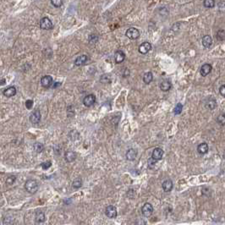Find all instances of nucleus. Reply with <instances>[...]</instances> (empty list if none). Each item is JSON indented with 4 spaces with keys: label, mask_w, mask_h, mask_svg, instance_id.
<instances>
[{
    "label": "nucleus",
    "mask_w": 225,
    "mask_h": 225,
    "mask_svg": "<svg viewBox=\"0 0 225 225\" xmlns=\"http://www.w3.org/2000/svg\"><path fill=\"white\" fill-rule=\"evenodd\" d=\"M97 39H98L97 36L91 35V36H90L89 41H90V42H91V43H95L96 41H97Z\"/></svg>",
    "instance_id": "obj_32"
},
{
    "label": "nucleus",
    "mask_w": 225,
    "mask_h": 225,
    "mask_svg": "<svg viewBox=\"0 0 225 225\" xmlns=\"http://www.w3.org/2000/svg\"><path fill=\"white\" fill-rule=\"evenodd\" d=\"M114 59H115L116 64H121L122 62H124V60L125 59V54H124L123 51L118 50L114 54Z\"/></svg>",
    "instance_id": "obj_12"
},
{
    "label": "nucleus",
    "mask_w": 225,
    "mask_h": 225,
    "mask_svg": "<svg viewBox=\"0 0 225 225\" xmlns=\"http://www.w3.org/2000/svg\"><path fill=\"white\" fill-rule=\"evenodd\" d=\"M217 122L221 125H225V113H221L217 118Z\"/></svg>",
    "instance_id": "obj_27"
},
{
    "label": "nucleus",
    "mask_w": 225,
    "mask_h": 225,
    "mask_svg": "<svg viewBox=\"0 0 225 225\" xmlns=\"http://www.w3.org/2000/svg\"><path fill=\"white\" fill-rule=\"evenodd\" d=\"M173 184L169 179L163 181V184H162V187H163V189L164 190V192H170L173 189Z\"/></svg>",
    "instance_id": "obj_15"
},
{
    "label": "nucleus",
    "mask_w": 225,
    "mask_h": 225,
    "mask_svg": "<svg viewBox=\"0 0 225 225\" xmlns=\"http://www.w3.org/2000/svg\"><path fill=\"white\" fill-rule=\"evenodd\" d=\"M163 154H164V152H163V150L162 149V148L159 147H157L155 148L153 150V152H152V159L155 161V162H157V161H159L163 158Z\"/></svg>",
    "instance_id": "obj_5"
},
{
    "label": "nucleus",
    "mask_w": 225,
    "mask_h": 225,
    "mask_svg": "<svg viewBox=\"0 0 225 225\" xmlns=\"http://www.w3.org/2000/svg\"><path fill=\"white\" fill-rule=\"evenodd\" d=\"M136 157H137V152H136L135 149L131 148V149H129L126 152V158L129 161H134L136 159Z\"/></svg>",
    "instance_id": "obj_18"
},
{
    "label": "nucleus",
    "mask_w": 225,
    "mask_h": 225,
    "mask_svg": "<svg viewBox=\"0 0 225 225\" xmlns=\"http://www.w3.org/2000/svg\"><path fill=\"white\" fill-rule=\"evenodd\" d=\"M125 35L128 38H130L131 40H136L139 36H140V31L139 30H137L136 28L134 27H130L129 29L126 30Z\"/></svg>",
    "instance_id": "obj_2"
},
{
    "label": "nucleus",
    "mask_w": 225,
    "mask_h": 225,
    "mask_svg": "<svg viewBox=\"0 0 225 225\" xmlns=\"http://www.w3.org/2000/svg\"><path fill=\"white\" fill-rule=\"evenodd\" d=\"M33 101L32 100H26L25 102V107L27 109H31V107H33Z\"/></svg>",
    "instance_id": "obj_31"
},
{
    "label": "nucleus",
    "mask_w": 225,
    "mask_h": 225,
    "mask_svg": "<svg viewBox=\"0 0 225 225\" xmlns=\"http://www.w3.org/2000/svg\"><path fill=\"white\" fill-rule=\"evenodd\" d=\"M53 80L51 75H45L41 79V85L44 88H49L53 85Z\"/></svg>",
    "instance_id": "obj_7"
},
{
    "label": "nucleus",
    "mask_w": 225,
    "mask_h": 225,
    "mask_svg": "<svg viewBox=\"0 0 225 225\" xmlns=\"http://www.w3.org/2000/svg\"><path fill=\"white\" fill-rule=\"evenodd\" d=\"M205 106L207 108L210 109V110H213L216 106H217V102H216V100L214 98H208L205 103Z\"/></svg>",
    "instance_id": "obj_20"
},
{
    "label": "nucleus",
    "mask_w": 225,
    "mask_h": 225,
    "mask_svg": "<svg viewBox=\"0 0 225 225\" xmlns=\"http://www.w3.org/2000/svg\"><path fill=\"white\" fill-rule=\"evenodd\" d=\"M105 214L107 218H114L117 217V208L114 207V206H107L106 207V210H105Z\"/></svg>",
    "instance_id": "obj_6"
},
{
    "label": "nucleus",
    "mask_w": 225,
    "mask_h": 225,
    "mask_svg": "<svg viewBox=\"0 0 225 225\" xmlns=\"http://www.w3.org/2000/svg\"><path fill=\"white\" fill-rule=\"evenodd\" d=\"M212 70H213V67L212 65H209V64H205L203 65L201 67V70H200V73L202 76H207V75H209L211 72H212Z\"/></svg>",
    "instance_id": "obj_11"
},
{
    "label": "nucleus",
    "mask_w": 225,
    "mask_h": 225,
    "mask_svg": "<svg viewBox=\"0 0 225 225\" xmlns=\"http://www.w3.org/2000/svg\"><path fill=\"white\" fill-rule=\"evenodd\" d=\"M172 84L171 82L168 81V80H164L163 81L161 84H160V89L163 91H169L170 88H171Z\"/></svg>",
    "instance_id": "obj_19"
},
{
    "label": "nucleus",
    "mask_w": 225,
    "mask_h": 225,
    "mask_svg": "<svg viewBox=\"0 0 225 225\" xmlns=\"http://www.w3.org/2000/svg\"><path fill=\"white\" fill-rule=\"evenodd\" d=\"M35 218L36 223H43L45 221V214L41 211H38L36 213Z\"/></svg>",
    "instance_id": "obj_23"
},
{
    "label": "nucleus",
    "mask_w": 225,
    "mask_h": 225,
    "mask_svg": "<svg viewBox=\"0 0 225 225\" xmlns=\"http://www.w3.org/2000/svg\"><path fill=\"white\" fill-rule=\"evenodd\" d=\"M72 186L74 187V188H75V189H78V188H81V186H82V180L81 179H75L74 181H73V183H72Z\"/></svg>",
    "instance_id": "obj_25"
},
{
    "label": "nucleus",
    "mask_w": 225,
    "mask_h": 225,
    "mask_svg": "<svg viewBox=\"0 0 225 225\" xmlns=\"http://www.w3.org/2000/svg\"><path fill=\"white\" fill-rule=\"evenodd\" d=\"M5 83H6V80H5V79H3V80H1V81H0V85H1V86L4 85Z\"/></svg>",
    "instance_id": "obj_35"
},
{
    "label": "nucleus",
    "mask_w": 225,
    "mask_h": 225,
    "mask_svg": "<svg viewBox=\"0 0 225 225\" xmlns=\"http://www.w3.org/2000/svg\"><path fill=\"white\" fill-rule=\"evenodd\" d=\"M3 93L6 97H12L16 95V89L15 86H9V87L6 88L5 90H4Z\"/></svg>",
    "instance_id": "obj_14"
},
{
    "label": "nucleus",
    "mask_w": 225,
    "mask_h": 225,
    "mask_svg": "<svg viewBox=\"0 0 225 225\" xmlns=\"http://www.w3.org/2000/svg\"><path fill=\"white\" fill-rule=\"evenodd\" d=\"M182 110H183V105L181 103H178L177 105L174 107V108H173V113L175 115H179V114L181 113Z\"/></svg>",
    "instance_id": "obj_24"
},
{
    "label": "nucleus",
    "mask_w": 225,
    "mask_h": 225,
    "mask_svg": "<svg viewBox=\"0 0 225 225\" xmlns=\"http://www.w3.org/2000/svg\"><path fill=\"white\" fill-rule=\"evenodd\" d=\"M152 49V45L150 42L148 41H144L143 43H142L139 46V53H141L142 54H146L150 50Z\"/></svg>",
    "instance_id": "obj_10"
},
{
    "label": "nucleus",
    "mask_w": 225,
    "mask_h": 225,
    "mask_svg": "<svg viewBox=\"0 0 225 225\" xmlns=\"http://www.w3.org/2000/svg\"><path fill=\"white\" fill-rule=\"evenodd\" d=\"M40 27H41L42 30H48L53 29V25L51 20L49 18L47 17H43L40 20Z\"/></svg>",
    "instance_id": "obj_3"
},
{
    "label": "nucleus",
    "mask_w": 225,
    "mask_h": 225,
    "mask_svg": "<svg viewBox=\"0 0 225 225\" xmlns=\"http://www.w3.org/2000/svg\"><path fill=\"white\" fill-rule=\"evenodd\" d=\"M208 145H207V143H201L199 146H198V147H197V152H199L201 155H203V154H206L208 152Z\"/></svg>",
    "instance_id": "obj_21"
},
{
    "label": "nucleus",
    "mask_w": 225,
    "mask_h": 225,
    "mask_svg": "<svg viewBox=\"0 0 225 225\" xmlns=\"http://www.w3.org/2000/svg\"><path fill=\"white\" fill-rule=\"evenodd\" d=\"M88 60V57L86 55H81L79 57H77L75 60V65L76 66H81V65H85Z\"/></svg>",
    "instance_id": "obj_16"
},
{
    "label": "nucleus",
    "mask_w": 225,
    "mask_h": 225,
    "mask_svg": "<svg viewBox=\"0 0 225 225\" xmlns=\"http://www.w3.org/2000/svg\"><path fill=\"white\" fill-rule=\"evenodd\" d=\"M25 189L30 194H34L38 190V184L34 179H28L25 184Z\"/></svg>",
    "instance_id": "obj_1"
},
{
    "label": "nucleus",
    "mask_w": 225,
    "mask_h": 225,
    "mask_svg": "<svg viewBox=\"0 0 225 225\" xmlns=\"http://www.w3.org/2000/svg\"><path fill=\"white\" fill-rule=\"evenodd\" d=\"M63 3H64V0H51V4L56 8H59L60 6H62Z\"/></svg>",
    "instance_id": "obj_29"
},
{
    "label": "nucleus",
    "mask_w": 225,
    "mask_h": 225,
    "mask_svg": "<svg viewBox=\"0 0 225 225\" xmlns=\"http://www.w3.org/2000/svg\"><path fill=\"white\" fill-rule=\"evenodd\" d=\"M43 146H42V144L41 143H36L35 145H34V149H35V151L36 152H41L42 151H43Z\"/></svg>",
    "instance_id": "obj_28"
},
{
    "label": "nucleus",
    "mask_w": 225,
    "mask_h": 225,
    "mask_svg": "<svg viewBox=\"0 0 225 225\" xmlns=\"http://www.w3.org/2000/svg\"><path fill=\"white\" fill-rule=\"evenodd\" d=\"M142 213L143 214V216H145V217H151L152 216V214L153 213V207H152V204H150V203H145L144 205H143V207H142Z\"/></svg>",
    "instance_id": "obj_4"
},
{
    "label": "nucleus",
    "mask_w": 225,
    "mask_h": 225,
    "mask_svg": "<svg viewBox=\"0 0 225 225\" xmlns=\"http://www.w3.org/2000/svg\"><path fill=\"white\" fill-rule=\"evenodd\" d=\"M219 92H220V94L222 95L224 97H225V85H223V86H220V88H219Z\"/></svg>",
    "instance_id": "obj_34"
},
{
    "label": "nucleus",
    "mask_w": 225,
    "mask_h": 225,
    "mask_svg": "<svg viewBox=\"0 0 225 225\" xmlns=\"http://www.w3.org/2000/svg\"><path fill=\"white\" fill-rule=\"evenodd\" d=\"M15 176H10V177H9L7 179L6 183L8 184H9V185H11L12 184L15 182Z\"/></svg>",
    "instance_id": "obj_33"
},
{
    "label": "nucleus",
    "mask_w": 225,
    "mask_h": 225,
    "mask_svg": "<svg viewBox=\"0 0 225 225\" xmlns=\"http://www.w3.org/2000/svg\"><path fill=\"white\" fill-rule=\"evenodd\" d=\"M65 158L66 162L68 163H72L76 158V153L73 151H68L65 154Z\"/></svg>",
    "instance_id": "obj_13"
},
{
    "label": "nucleus",
    "mask_w": 225,
    "mask_h": 225,
    "mask_svg": "<svg viewBox=\"0 0 225 225\" xmlns=\"http://www.w3.org/2000/svg\"><path fill=\"white\" fill-rule=\"evenodd\" d=\"M202 41V45L205 47H207V48H209L213 45V39L209 35L204 36L202 37V41Z\"/></svg>",
    "instance_id": "obj_17"
},
{
    "label": "nucleus",
    "mask_w": 225,
    "mask_h": 225,
    "mask_svg": "<svg viewBox=\"0 0 225 225\" xmlns=\"http://www.w3.org/2000/svg\"><path fill=\"white\" fill-rule=\"evenodd\" d=\"M203 5L206 8H213L215 6V1L214 0H204Z\"/></svg>",
    "instance_id": "obj_26"
},
{
    "label": "nucleus",
    "mask_w": 225,
    "mask_h": 225,
    "mask_svg": "<svg viewBox=\"0 0 225 225\" xmlns=\"http://www.w3.org/2000/svg\"><path fill=\"white\" fill-rule=\"evenodd\" d=\"M41 112L39 110H36L30 115V121L32 124H38L41 121Z\"/></svg>",
    "instance_id": "obj_9"
},
{
    "label": "nucleus",
    "mask_w": 225,
    "mask_h": 225,
    "mask_svg": "<svg viewBox=\"0 0 225 225\" xmlns=\"http://www.w3.org/2000/svg\"><path fill=\"white\" fill-rule=\"evenodd\" d=\"M152 80H153V75H152V72H147V73H145V75H144V76H143V81L145 84H150V83L152 81Z\"/></svg>",
    "instance_id": "obj_22"
},
{
    "label": "nucleus",
    "mask_w": 225,
    "mask_h": 225,
    "mask_svg": "<svg viewBox=\"0 0 225 225\" xmlns=\"http://www.w3.org/2000/svg\"><path fill=\"white\" fill-rule=\"evenodd\" d=\"M96 102V97L94 94H89L86 96L83 99V104L86 107L92 106Z\"/></svg>",
    "instance_id": "obj_8"
},
{
    "label": "nucleus",
    "mask_w": 225,
    "mask_h": 225,
    "mask_svg": "<svg viewBox=\"0 0 225 225\" xmlns=\"http://www.w3.org/2000/svg\"><path fill=\"white\" fill-rule=\"evenodd\" d=\"M41 168H42V169H44V170H47L51 166H52V163L50 162V161H47V162H45V163H42L41 164Z\"/></svg>",
    "instance_id": "obj_30"
}]
</instances>
